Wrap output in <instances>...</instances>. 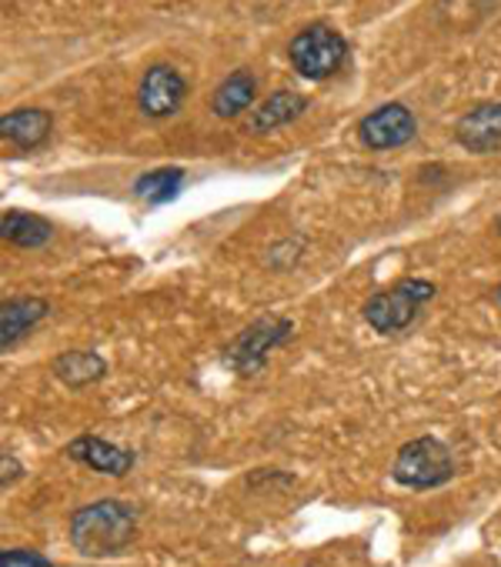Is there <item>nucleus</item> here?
Listing matches in <instances>:
<instances>
[{"mask_svg":"<svg viewBox=\"0 0 501 567\" xmlns=\"http://www.w3.org/2000/svg\"><path fill=\"white\" fill-rule=\"evenodd\" d=\"M54 374L71 391H84V388L98 384L108 374V364L98 354H91V351H68V354H61L54 361Z\"/></svg>","mask_w":501,"mask_h":567,"instance_id":"4468645a","label":"nucleus"},{"mask_svg":"<svg viewBox=\"0 0 501 567\" xmlns=\"http://www.w3.org/2000/svg\"><path fill=\"white\" fill-rule=\"evenodd\" d=\"M288 58L305 81H328L331 74L341 71L348 58V44L338 31L325 24H311L301 34H295V41L288 44Z\"/></svg>","mask_w":501,"mask_h":567,"instance_id":"7ed1b4c3","label":"nucleus"},{"mask_svg":"<svg viewBox=\"0 0 501 567\" xmlns=\"http://www.w3.org/2000/svg\"><path fill=\"white\" fill-rule=\"evenodd\" d=\"M68 534H71V544L84 557H114L134 544L137 517L121 501H98V504L74 511Z\"/></svg>","mask_w":501,"mask_h":567,"instance_id":"f257e3e1","label":"nucleus"},{"mask_svg":"<svg viewBox=\"0 0 501 567\" xmlns=\"http://www.w3.org/2000/svg\"><path fill=\"white\" fill-rule=\"evenodd\" d=\"M48 318V305L41 298H18L0 308V348H11L14 341H21L34 324H41Z\"/></svg>","mask_w":501,"mask_h":567,"instance_id":"9b49d317","label":"nucleus"},{"mask_svg":"<svg viewBox=\"0 0 501 567\" xmlns=\"http://www.w3.org/2000/svg\"><path fill=\"white\" fill-rule=\"evenodd\" d=\"M181 181H184V171H177V167H161V171H151V174L137 177L134 194L144 197L147 204H167V200L177 197Z\"/></svg>","mask_w":501,"mask_h":567,"instance_id":"dca6fc26","label":"nucleus"},{"mask_svg":"<svg viewBox=\"0 0 501 567\" xmlns=\"http://www.w3.org/2000/svg\"><path fill=\"white\" fill-rule=\"evenodd\" d=\"M54 117L41 107H21L0 121V137L14 144L18 151H38L51 137Z\"/></svg>","mask_w":501,"mask_h":567,"instance_id":"9d476101","label":"nucleus"},{"mask_svg":"<svg viewBox=\"0 0 501 567\" xmlns=\"http://www.w3.org/2000/svg\"><path fill=\"white\" fill-rule=\"evenodd\" d=\"M288 331H292V324L288 321H278V318H262L258 324H250V328H244L237 338H234V344L227 348V364L237 371V374H255V371H262L265 368V361H268V354L288 338Z\"/></svg>","mask_w":501,"mask_h":567,"instance_id":"39448f33","label":"nucleus"},{"mask_svg":"<svg viewBox=\"0 0 501 567\" xmlns=\"http://www.w3.org/2000/svg\"><path fill=\"white\" fill-rule=\"evenodd\" d=\"M305 111H308V97H301V94H295V91H278V94H272V97L255 111L250 131H255V134H268V131H275V127H285V124L298 121Z\"/></svg>","mask_w":501,"mask_h":567,"instance_id":"ddd939ff","label":"nucleus"},{"mask_svg":"<svg viewBox=\"0 0 501 567\" xmlns=\"http://www.w3.org/2000/svg\"><path fill=\"white\" fill-rule=\"evenodd\" d=\"M454 474V457L448 451L444 441L438 437H415L408 441L395 464H391V477L401 484V487H411V491H431V487H441L444 481H451Z\"/></svg>","mask_w":501,"mask_h":567,"instance_id":"f03ea898","label":"nucleus"},{"mask_svg":"<svg viewBox=\"0 0 501 567\" xmlns=\"http://www.w3.org/2000/svg\"><path fill=\"white\" fill-rule=\"evenodd\" d=\"M68 457L71 461H78V464H84V467H91V471H98V474H108V477H124V474H131V467H134V451H127V447H117V444H111V441H104V437H78V441H71L68 444Z\"/></svg>","mask_w":501,"mask_h":567,"instance_id":"6e6552de","label":"nucleus"},{"mask_svg":"<svg viewBox=\"0 0 501 567\" xmlns=\"http://www.w3.org/2000/svg\"><path fill=\"white\" fill-rule=\"evenodd\" d=\"M498 305H501V288H498Z\"/></svg>","mask_w":501,"mask_h":567,"instance_id":"a211bd4d","label":"nucleus"},{"mask_svg":"<svg viewBox=\"0 0 501 567\" xmlns=\"http://www.w3.org/2000/svg\"><path fill=\"white\" fill-rule=\"evenodd\" d=\"M51 224L41 220L38 214H24V210H8L4 214V237L18 247H41L51 240Z\"/></svg>","mask_w":501,"mask_h":567,"instance_id":"2eb2a0df","label":"nucleus"},{"mask_svg":"<svg viewBox=\"0 0 501 567\" xmlns=\"http://www.w3.org/2000/svg\"><path fill=\"white\" fill-rule=\"evenodd\" d=\"M0 567H54V564L48 557L34 554V550L8 547V550H0Z\"/></svg>","mask_w":501,"mask_h":567,"instance_id":"f3484780","label":"nucleus"},{"mask_svg":"<svg viewBox=\"0 0 501 567\" xmlns=\"http://www.w3.org/2000/svg\"><path fill=\"white\" fill-rule=\"evenodd\" d=\"M255 94H258V78L250 71H234L227 81H221V87L214 91L211 97V107L217 117H237L241 111H247L255 104Z\"/></svg>","mask_w":501,"mask_h":567,"instance_id":"f8f14e48","label":"nucleus"},{"mask_svg":"<svg viewBox=\"0 0 501 567\" xmlns=\"http://www.w3.org/2000/svg\"><path fill=\"white\" fill-rule=\"evenodd\" d=\"M498 234H501V220H498Z\"/></svg>","mask_w":501,"mask_h":567,"instance_id":"6ab92c4d","label":"nucleus"},{"mask_svg":"<svg viewBox=\"0 0 501 567\" xmlns=\"http://www.w3.org/2000/svg\"><path fill=\"white\" fill-rule=\"evenodd\" d=\"M431 298H434V288L428 280H401L398 288L378 291L375 298H368L361 315L378 334H401L418 318L421 305Z\"/></svg>","mask_w":501,"mask_h":567,"instance_id":"20e7f679","label":"nucleus"},{"mask_svg":"<svg viewBox=\"0 0 501 567\" xmlns=\"http://www.w3.org/2000/svg\"><path fill=\"white\" fill-rule=\"evenodd\" d=\"M458 144L471 154H488L501 147V101L498 104H478L458 121L454 131Z\"/></svg>","mask_w":501,"mask_h":567,"instance_id":"1a4fd4ad","label":"nucleus"},{"mask_svg":"<svg viewBox=\"0 0 501 567\" xmlns=\"http://www.w3.org/2000/svg\"><path fill=\"white\" fill-rule=\"evenodd\" d=\"M187 97V81L171 68V64H154L147 68V74L141 78V91H137V104L147 117L161 121L171 117L174 111H181Z\"/></svg>","mask_w":501,"mask_h":567,"instance_id":"0eeeda50","label":"nucleus"},{"mask_svg":"<svg viewBox=\"0 0 501 567\" xmlns=\"http://www.w3.org/2000/svg\"><path fill=\"white\" fill-rule=\"evenodd\" d=\"M418 131L415 114L405 104H385L378 111H371L361 124H358V137L368 151H395L401 144H408Z\"/></svg>","mask_w":501,"mask_h":567,"instance_id":"423d86ee","label":"nucleus"}]
</instances>
